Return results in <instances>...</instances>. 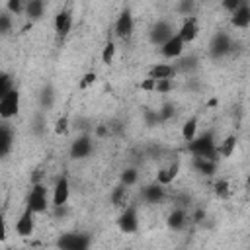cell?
<instances>
[{
  "mask_svg": "<svg viewBox=\"0 0 250 250\" xmlns=\"http://www.w3.org/2000/svg\"><path fill=\"white\" fill-rule=\"evenodd\" d=\"M188 148L193 156H203V158L217 160V145L213 141V133H209V131L195 137L191 143H188Z\"/></svg>",
  "mask_w": 250,
  "mask_h": 250,
  "instance_id": "obj_1",
  "label": "cell"
},
{
  "mask_svg": "<svg viewBox=\"0 0 250 250\" xmlns=\"http://www.w3.org/2000/svg\"><path fill=\"white\" fill-rule=\"evenodd\" d=\"M57 246L61 250H88L90 236L84 232H64L59 236Z\"/></svg>",
  "mask_w": 250,
  "mask_h": 250,
  "instance_id": "obj_2",
  "label": "cell"
},
{
  "mask_svg": "<svg viewBox=\"0 0 250 250\" xmlns=\"http://www.w3.org/2000/svg\"><path fill=\"white\" fill-rule=\"evenodd\" d=\"M27 207L33 213H43L47 209V188L41 184H35L27 195Z\"/></svg>",
  "mask_w": 250,
  "mask_h": 250,
  "instance_id": "obj_3",
  "label": "cell"
},
{
  "mask_svg": "<svg viewBox=\"0 0 250 250\" xmlns=\"http://www.w3.org/2000/svg\"><path fill=\"white\" fill-rule=\"evenodd\" d=\"M20 111V92L14 88L10 94L0 98V115L2 119H10Z\"/></svg>",
  "mask_w": 250,
  "mask_h": 250,
  "instance_id": "obj_4",
  "label": "cell"
},
{
  "mask_svg": "<svg viewBox=\"0 0 250 250\" xmlns=\"http://www.w3.org/2000/svg\"><path fill=\"white\" fill-rule=\"evenodd\" d=\"M135 29V21H133V14L129 10H123L115 21V35L121 39H129L133 35Z\"/></svg>",
  "mask_w": 250,
  "mask_h": 250,
  "instance_id": "obj_5",
  "label": "cell"
},
{
  "mask_svg": "<svg viewBox=\"0 0 250 250\" xmlns=\"http://www.w3.org/2000/svg\"><path fill=\"white\" fill-rule=\"evenodd\" d=\"M199 33V23H197V18L195 16H186L182 20V25L178 29V35L182 37L184 43H191Z\"/></svg>",
  "mask_w": 250,
  "mask_h": 250,
  "instance_id": "obj_6",
  "label": "cell"
},
{
  "mask_svg": "<svg viewBox=\"0 0 250 250\" xmlns=\"http://www.w3.org/2000/svg\"><path fill=\"white\" fill-rule=\"evenodd\" d=\"M68 195H70V184L64 176H61L53 188V205L55 207H64L66 201H68Z\"/></svg>",
  "mask_w": 250,
  "mask_h": 250,
  "instance_id": "obj_7",
  "label": "cell"
},
{
  "mask_svg": "<svg viewBox=\"0 0 250 250\" xmlns=\"http://www.w3.org/2000/svg\"><path fill=\"white\" fill-rule=\"evenodd\" d=\"M33 211L29 209V207H25V211L20 215V219L16 221V232L20 234V236H31L33 234V230H35V221H33Z\"/></svg>",
  "mask_w": 250,
  "mask_h": 250,
  "instance_id": "obj_8",
  "label": "cell"
},
{
  "mask_svg": "<svg viewBox=\"0 0 250 250\" xmlns=\"http://www.w3.org/2000/svg\"><path fill=\"white\" fill-rule=\"evenodd\" d=\"M119 229L123 232H135L139 227V217H137V207H125L123 213L119 215Z\"/></svg>",
  "mask_w": 250,
  "mask_h": 250,
  "instance_id": "obj_9",
  "label": "cell"
},
{
  "mask_svg": "<svg viewBox=\"0 0 250 250\" xmlns=\"http://www.w3.org/2000/svg\"><path fill=\"white\" fill-rule=\"evenodd\" d=\"M72 27V12L68 8H62L57 16H55V31L59 37H64Z\"/></svg>",
  "mask_w": 250,
  "mask_h": 250,
  "instance_id": "obj_10",
  "label": "cell"
},
{
  "mask_svg": "<svg viewBox=\"0 0 250 250\" xmlns=\"http://www.w3.org/2000/svg\"><path fill=\"white\" fill-rule=\"evenodd\" d=\"M176 33H172V25L168 23V21H158L154 27H152V33H150V39H152V43H156V45H164L168 39H172Z\"/></svg>",
  "mask_w": 250,
  "mask_h": 250,
  "instance_id": "obj_11",
  "label": "cell"
},
{
  "mask_svg": "<svg viewBox=\"0 0 250 250\" xmlns=\"http://www.w3.org/2000/svg\"><path fill=\"white\" fill-rule=\"evenodd\" d=\"M184 47H186V43H184L182 37L176 33L172 39H168V41L160 47V51H162V55H164L166 59H176V57H180V55L184 53Z\"/></svg>",
  "mask_w": 250,
  "mask_h": 250,
  "instance_id": "obj_12",
  "label": "cell"
},
{
  "mask_svg": "<svg viewBox=\"0 0 250 250\" xmlns=\"http://www.w3.org/2000/svg\"><path fill=\"white\" fill-rule=\"evenodd\" d=\"M90 150H92V139H90L88 135H82V137H78V139L72 143V146H70V156H72V158H86V156L90 154Z\"/></svg>",
  "mask_w": 250,
  "mask_h": 250,
  "instance_id": "obj_13",
  "label": "cell"
},
{
  "mask_svg": "<svg viewBox=\"0 0 250 250\" xmlns=\"http://www.w3.org/2000/svg\"><path fill=\"white\" fill-rule=\"evenodd\" d=\"M178 172H180V162L174 160L170 166L160 168V170L156 172V184H160V186H168V184H172V182L176 180Z\"/></svg>",
  "mask_w": 250,
  "mask_h": 250,
  "instance_id": "obj_14",
  "label": "cell"
},
{
  "mask_svg": "<svg viewBox=\"0 0 250 250\" xmlns=\"http://www.w3.org/2000/svg\"><path fill=\"white\" fill-rule=\"evenodd\" d=\"M230 51V39L227 33H217L211 41V55L213 57H223L225 53Z\"/></svg>",
  "mask_w": 250,
  "mask_h": 250,
  "instance_id": "obj_15",
  "label": "cell"
},
{
  "mask_svg": "<svg viewBox=\"0 0 250 250\" xmlns=\"http://www.w3.org/2000/svg\"><path fill=\"white\" fill-rule=\"evenodd\" d=\"M230 21H232L234 27H248L250 25V6L246 2H242L240 8L232 14Z\"/></svg>",
  "mask_w": 250,
  "mask_h": 250,
  "instance_id": "obj_16",
  "label": "cell"
},
{
  "mask_svg": "<svg viewBox=\"0 0 250 250\" xmlns=\"http://www.w3.org/2000/svg\"><path fill=\"white\" fill-rule=\"evenodd\" d=\"M176 68L172 64H154L148 72V78L152 80H172Z\"/></svg>",
  "mask_w": 250,
  "mask_h": 250,
  "instance_id": "obj_17",
  "label": "cell"
},
{
  "mask_svg": "<svg viewBox=\"0 0 250 250\" xmlns=\"http://www.w3.org/2000/svg\"><path fill=\"white\" fill-rule=\"evenodd\" d=\"M193 168L195 170H199L201 174H207V176H211L213 172H215V168H217V160H213V158H203V156H193Z\"/></svg>",
  "mask_w": 250,
  "mask_h": 250,
  "instance_id": "obj_18",
  "label": "cell"
},
{
  "mask_svg": "<svg viewBox=\"0 0 250 250\" xmlns=\"http://www.w3.org/2000/svg\"><path fill=\"white\" fill-rule=\"evenodd\" d=\"M143 195H145V199H146L148 203H158V201L164 197V186H160V184H150V186H146V188L143 189Z\"/></svg>",
  "mask_w": 250,
  "mask_h": 250,
  "instance_id": "obj_19",
  "label": "cell"
},
{
  "mask_svg": "<svg viewBox=\"0 0 250 250\" xmlns=\"http://www.w3.org/2000/svg\"><path fill=\"white\" fill-rule=\"evenodd\" d=\"M236 148V137L234 135H229L221 141V145L217 146V154H221L223 158H229Z\"/></svg>",
  "mask_w": 250,
  "mask_h": 250,
  "instance_id": "obj_20",
  "label": "cell"
},
{
  "mask_svg": "<svg viewBox=\"0 0 250 250\" xmlns=\"http://www.w3.org/2000/svg\"><path fill=\"white\" fill-rule=\"evenodd\" d=\"M197 117H189L184 125H182V137H184V141H188V143H191L197 135Z\"/></svg>",
  "mask_w": 250,
  "mask_h": 250,
  "instance_id": "obj_21",
  "label": "cell"
},
{
  "mask_svg": "<svg viewBox=\"0 0 250 250\" xmlns=\"http://www.w3.org/2000/svg\"><path fill=\"white\" fill-rule=\"evenodd\" d=\"M10 146H12V131L10 127L4 123L2 129H0V154L6 156L10 152Z\"/></svg>",
  "mask_w": 250,
  "mask_h": 250,
  "instance_id": "obj_22",
  "label": "cell"
},
{
  "mask_svg": "<svg viewBox=\"0 0 250 250\" xmlns=\"http://www.w3.org/2000/svg\"><path fill=\"white\" fill-rule=\"evenodd\" d=\"M43 10H45V4H43L41 0H31V2L25 4V14H27L29 18H33V20L41 18V16H43Z\"/></svg>",
  "mask_w": 250,
  "mask_h": 250,
  "instance_id": "obj_23",
  "label": "cell"
},
{
  "mask_svg": "<svg viewBox=\"0 0 250 250\" xmlns=\"http://www.w3.org/2000/svg\"><path fill=\"white\" fill-rule=\"evenodd\" d=\"M184 223H186V213H184V209H176V211L170 213V217H168V227H170V229L178 230V229L184 227Z\"/></svg>",
  "mask_w": 250,
  "mask_h": 250,
  "instance_id": "obj_24",
  "label": "cell"
},
{
  "mask_svg": "<svg viewBox=\"0 0 250 250\" xmlns=\"http://www.w3.org/2000/svg\"><path fill=\"white\" fill-rule=\"evenodd\" d=\"M113 57H115V43H113V41H107L105 47H104V51H102V61H104V64H109V62L113 61Z\"/></svg>",
  "mask_w": 250,
  "mask_h": 250,
  "instance_id": "obj_25",
  "label": "cell"
},
{
  "mask_svg": "<svg viewBox=\"0 0 250 250\" xmlns=\"http://www.w3.org/2000/svg\"><path fill=\"white\" fill-rule=\"evenodd\" d=\"M12 90H14V82H12V78L4 72V74L0 76V98L6 96V94H10Z\"/></svg>",
  "mask_w": 250,
  "mask_h": 250,
  "instance_id": "obj_26",
  "label": "cell"
},
{
  "mask_svg": "<svg viewBox=\"0 0 250 250\" xmlns=\"http://www.w3.org/2000/svg\"><path fill=\"white\" fill-rule=\"evenodd\" d=\"M125 195H127V186H119V188H115L113 193H111V201H113V205H123V203H125Z\"/></svg>",
  "mask_w": 250,
  "mask_h": 250,
  "instance_id": "obj_27",
  "label": "cell"
},
{
  "mask_svg": "<svg viewBox=\"0 0 250 250\" xmlns=\"http://www.w3.org/2000/svg\"><path fill=\"white\" fill-rule=\"evenodd\" d=\"M121 182H123V186H133V184L137 182V170H135V168L125 170V172L121 174Z\"/></svg>",
  "mask_w": 250,
  "mask_h": 250,
  "instance_id": "obj_28",
  "label": "cell"
},
{
  "mask_svg": "<svg viewBox=\"0 0 250 250\" xmlns=\"http://www.w3.org/2000/svg\"><path fill=\"white\" fill-rule=\"evenodd\" d=\"M229 182L227 180H219L217 184H215V195L217 197H227L229 195Z\"/></svg>",
  "mask_w": 250,
  "mask_h": 250,
  "instance_id": "obj_29",
  "label": "cell"
},
{
  "mask_svg": "<svg viewBox=\"0 0 250 250\" xmlns=\"http://www.w3.org/2000/svg\"><path fill=\"white\" fill-rule=\"evenodd\" d=\"M66 131H68V117H66V115H62V117H59V119H57L55 133H57V135H64Z\"/></svg>",
  "mask_w": 250,
  "mask_h": 250,
  "instance_id": "obj_30",
  "label": "cell"
},
{
  "mask_svg": "<svg viewBox=\"0 0 250 250\" xmlns=\"http://www.w3.org/2000/svg\"><path fill=\"white\" fill-rule=\"evenodd\" d=\"M8 10H10L12 14H20V12H25V6H23L20 0H10V2H8Z\"/></svg>",
  "mask_w": 250,
  "mask_h": 250,
  "instance_id": "obj_31",
  "label": "cell"
},
{
  "mask_svg": "<svg viewBox=\"0 0 250 250\" xmlns=\"http://www.w3.org/2000/svg\"><path fill=\"white\" fill-rule=\"evenodd\" d=\"M0 31L2 33H8L10 31V14H6V12L0 16Z\"/></svg>",
  "mask_w": 250,
  "mask_h": 250,
  "instance_id": "obj_32",
  "label": "cell"
},
{
  "mask_svg": "<svg viewBox=\"0 0 250 250\" xmlns=\"http://www.w3.org/2000/svg\"><path fill=\"white\" fill-rule=\"evenodd\" d=\"M168 90H172V80H156L154 92H168Z\"/></svg>",
  "mask_w": 250,
  "mask_h": 250,
  "instance_id": "obj_33",
  "label": "cell"
},
{
  "mask_svg": "<svg viewBox=\"0 0 250 250\" xmlns=\"http://www.w3.org/2000/svg\"><path fill=\"white\" fill-rule=\"evenodd\" d=\"M240 4H242L240 0H225V2H223V8H227V10H230V12L234 14V12L240 8Z\"/></svg>",
  "mask_w": 250,
  "mask_h": 250,
  "instance_id": "obj_34",
  "label": "cell"
},
{
  "mask_svg": "<svg viewBox=\"0 0 250 250\" xmlns=\"http://www.w3.org/2000/svg\"><path fill=\"white\" fill-rule=\"evenodd\" d=\"M172 113H174V107H172L170 104H166V105L162 107V111H158V115H160V119H162V121H164V119H168Z\"/></svg>",
  "mask_w": 250,
  "mask_h": 250,
  "instance_id": "obj_35",
  "label": "cell"
},
{
  "mask_svg": "<svg viewBox=\"0 0 250 250\" xmlns=\"http://www.w3.org/2000/svg\"><path fill=\"white\" fill-rule=\"evenodd\" d=\"M141 88H143V90H146V92H152V90H156V80L146 78V80L141 84Z\"/></svg>",
  "mask_w": 250,
  "mask_h": 250,
  "instance_id": "obj_36",
  "label": "cell"
},
{
  "mask_svg": "<svg viewBox=\"0 0 250 250\" xmlns=\"http://www.w3.org/2000/svg\"><path fill=\"white\" fill-rule=\"evenodd\" d=\"M94 80H96V74H94V72H88V74L82 78V82H80V88H86V86H88V84H92Z\"/></svg>",
  "mask_w": 250,
  "mask_h": 250,
  "instance_id": "obj_37",
  "label": "cell"
},
{
  "mask_svg": "<svg viewBox=\"0 0 250 250\" xmlns=\"http://www.w3.org/2000/svg\"><path fill=\"white\" fill-rule=\"evenodd\" d=\"M41 102H43V105H51V104H53V94H51V90H45V92H43Z\"/></svg>",
  "mask_w": 250,
  "mask_h": 250,
  "instance_id": "obj_38",
  "label": "cell"
},
{
  "mask_svg": "<svg viewBox=\"0 0 250 250\" xmlns=\"http://www.w3.org/2000/svg\"><path fill=\"white\" fill-rule=\"evenodd\" d=\"M248 184H250V178H248Z\"/></svg>",
  "mask_w": 250,
  "mask_h": 250,
  "instance_id": "obj_39",
  "label": "cell"
}]
</instances>
